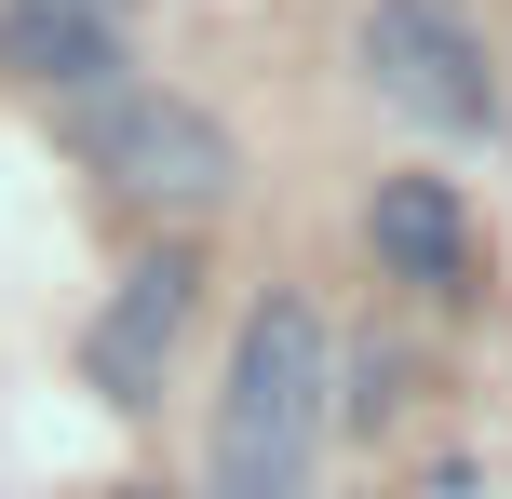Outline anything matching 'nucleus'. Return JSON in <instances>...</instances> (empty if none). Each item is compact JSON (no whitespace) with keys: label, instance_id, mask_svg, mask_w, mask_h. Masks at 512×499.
I'll return each instance as SVG.
<instances>
[{"label":"nucleus","instance_id":"nucleus-2","mask_svg":"<svg viewBox=\"0 0 512 499\" xmlns=\"http://www.w3.org/2000/svg\"><path fill=\"white\" fill-rule=\"evenodd\" d=\"M68 135H81V162H95L108 189L176 203V216H203V203H230V189H243L230 122H216V108H189V95H162V81H95Z\"/></svg>","mask_w":512,"mask_h":499},{"label":"nucleus","instance_id":"nucleus-8","mask_svg":"<svg viewBox=\"0 0 512 499\" xmlns=\"http://www.w3.org/2000/svg\"><path fill=\"white\" fill-rule=\"evenodd\" d=\"M122 499H162V486H122Z\"/></svg>","mask_w":512,"mask_h":499},{"label":"nucleus","instance_id":"nucleus-3","mask_svg":"<svg viewBox=\"0 0 512 499\" xmlns=\"http://www.w3.org/2000/svg\"><path fill=\"white\" fill-rule=\"evenodd\" d=\"M351 54H364V81H378L405 122H432V135H499V54H486V27H472L459 0H364Z\"/></svg>","mask_w":512,"mask_h":499},{"label":"nucleus","instance_id":"nucleus-4","mask_svg":"<svg viewBox=\"0 0 512 499\" xmlns=\"http://www.w3.org/2000/svg\"><path fill=\"white\" fill-rule=\"evenodd\" d=\"M189 297H203L189 243L135 257V270H122V297L95 311V338H81V378H95L108 405H149V392H162V365H176V338H189Z\"/></svg>","mask_w":512,"mask_h":499},{"label":"nucleus","instance_id":"nucleus-5","mask_svg":"<svg viewBox=\"0 0 512 499\" xmlns=\"http://www.w3.org/2000/svg\"><path fill=\"white\" fill-rule=\"evenodd\" d=\"M364 243H378L391 284H432V297H459V284H472V216H459V189H445V176H378Z\"/></svg>","mask_w":512,"mask_h":499},{"label":"nucleus","instance_id":"nucleus-7","mask_svg":"<svg viewBox=\"0 0 512 499\" xmlns=\"http://www.w3.org/2000/svg\"><path fill=\"white\" fill-rule=\"evenodd\" d=\"M54 14H122V0H54Z\"/></svg>","mask_w":512,"mask_h":499},{"label":"nucleus","instance_id":"nucleus-1","mask_svg":"<svg viewBox=\"0 0 512 499\" xmlns=\"http://www.w3.org/2000/svg\"><path fill=\"white\" fill-rule=\"evenodd\" d=\"M324 405H337V351L310 297H256L230 338V392H216V446L203 486L216 499H297L310 459H324Z\"/></svg>","mask_w":512,"mask_h":499},{"label":"nucleus","instance_id":"nucleus-6","mask_svg":"<svg viewBox=\"0 0 512 499\" xmlns=\"http://www.w3.org/2000/svg\"><path fill=\"white\" fill-rule=\"evenodd\" d=\"M0 68L41 95H95L122 68V14H54V0H0Z\"/></svg>","mask_w":512,"mask_h":499}]
</instances>
